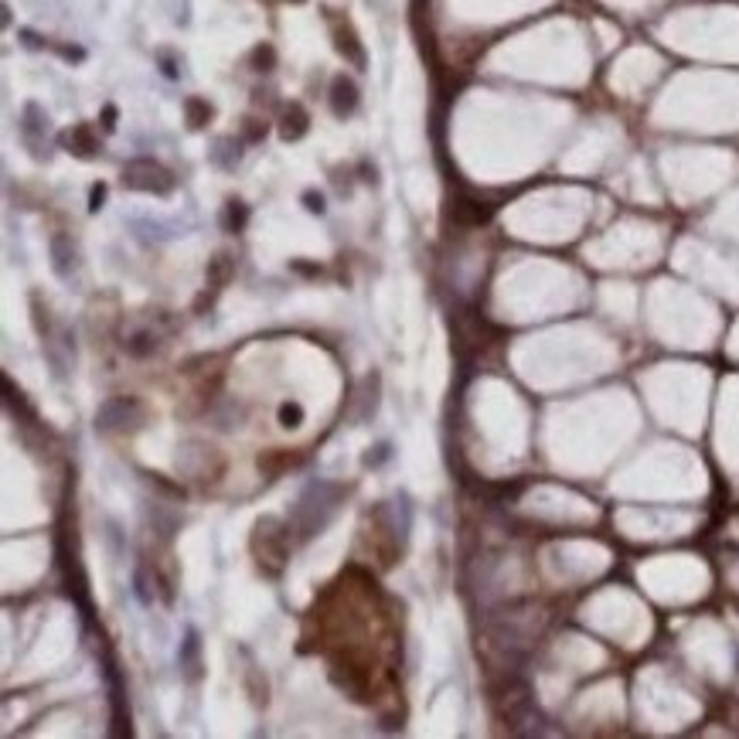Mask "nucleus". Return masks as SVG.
<instances>
[{
	"label": "nucleus",
	"mask_w": 739,
	"mask_h": 739,
	"mask_svg": "<svg viewBox=\"0 0 739 739\" xmlns=\"http://www.w3.org/2000/svg\"><path fill=\"white\" fill-rule=\"evenodd\" d=\"M123 187L147 191V194H167V191H174V174L157 161H133L123 167Z\"/></svg>",
	"instance_id": "nucleus-4"
},
{
	"label": "nucleus",
	"mask_w": 739,
	"mask_h": 739,
	"mask_svg": "<svg viewBox=\"0 0 739 739\" xmlns=\"http://www.w3.org/2000/svg\"><path fill=\"white\" fill-rule=\"evenodd\" d=\"M334 45H338V51L344 58H351L355 65H365V51H362V45H358V38H355L351 27H338L334 31Z\"/></svg>",
	"instance_id": "nucleus-11"
},
{
	"label": "nucleus",
	"mask_w": 739,
	"mask_h": 739,
	"mask_svg": "<svg viewBox=\"0 0 739 739\" xmlns=\"http://www.w3.org/2000/svg\"><path fill=\"white\" fill-rule=\"evenodd\" d=\"M246 215H249V211H246L242 201H228V208H225V225H228L232 232H239V228L246 225Z\"/></svg>",
	"instance_id": "nucleus-15"
},
{
	"label": "nucleus",
	"mask_w": 739,
	"mask_h": 739,
	"mask_svg": "<svg viewBox=\"0 0 739 739\" xmlns=\"http://www.w3.org/2000/svg\"><path fill=\"white\" fill-rule=\"evenodd\" d=\"M232 273H235V263H232L228 253H218V256L208 263V283H211L215 290H222V286L232 279Z\"/></svg>",
	"instance_id": "nucleus-12"
},
{
	"label": "nucleus",
	"mask_w": 739,
	"mask_h": 739,
	"mask_svg": "<svg viewBox=\"0 0 739 739\" xmlns=\"http://www.w3.org/2000/svg\"><path fill=\"white\" fill-rule=\"evenodd\" d=\"M388 454H392V450H388V443L375 447V454H368V457H365V467H378L382 460H388Z\"/></svg>",
	"instance_id": "nucleus-19"
},
{
	"label": "nucleus",
	"mask_w": 739,
	"mask_h": 739,
	"mask_svg": "<svg viewBox=\"0 0 739 739\" xmlns=\"http://www.w3.org/2000/svg\"><path fill=\"white\" fill-rule=\"evenodd\" d=\"M102 198H106V187L95 185V187H93V201H89V208H93V211L99 208V204H102Z\"/></svg>",
	"instance_id": "nucleus-21"
},
{
	"label": "nucleus",
	"mask_w": 739,
	"mask_h": 739,
	"mask_svg": "<svg viewBox=\"0 0 739 739\" xmlns=\"http://www.w3.org/2000/svg\"><path fill=\"white\" fill-rule=\"evenodd\" d=\"M358 86L348 79V75H338L334 82H331V109L338 113V116H351L355 109H358Z\"/></svg>",
	"instance_id": "nucleus-5"
},
{
	"label": "nucleus",
	"mask_w": 739,
	"mask_h": 739,
	"mask_svg": "<svg viewBox=\"0 0 739 739\" xmlns=\"http://www.w3.org/2000/svg\"><path fill=\"white\" fill-rule=\"evenodd\" d=\"M147 419V406L133 395H119V399H109L102 402V409L95 412V430L102 433H133L140 430Z\"/></svg>",
	"instance_id": "nucleus-3"
},
{
	"label": "nucleus",
	"mask_w": 739,
	"mask_h": 739,
	"mask_svg": "<svg viewBox=\"0 0 739 739\" xmlns=\"http://www.w3.org/2000/svg\"><path fill=\"white\" fill-rule=\"evenodd\" d=\"M253 65H256V72H270V69L277 65V51H273L270 45H259V48L253 51Z\"/></svg>",
	"instance_id": "nucleus-16"
},
{
	"label": "nucleus",
	"mask_w": 739,
	"mask_h": 739,
	"mask_svg": "<svg viewBox=\"0 0 739 739\" xmlns=\"http://www.w3.org/2000/svg\"><path fill=\"white\" fill-rule=\"evenodd\" d=\"M185 109H187V126H191V130H201V126L211 119V106H208L204 99H187Z\"/></svg>",
	"instance_id": "nucleus-13"
},
{
	"label": "nucleus",
	"mask_w": 739,
	"mask_h": 739,
	"mask_svg": "<svg viewBox=\"0 0 739 739\" xmlns=\"http://www.w3.org/2000/svg\"><path fill=\"white\" fill-rule=\"evenodd\" d=\"M303 201H307V208H310V211H324V198H320V194L307 191V198H303Z\"/></svg>",
	"instance_id": "nucleus-20"
},
{
	"label": "nucleus",
	"mask_w": 739,
	"mask_h": 739,
	"mask_svg": "<svg viewBox=\"0 0 739 739\" xmlns=\"http://www.w3.org/2000/svg\"><path fill=\"white\" fill-rule=\"evenodd\" d=\"M51 266H55L58 277L72 273V266H75V246H72V239H65V235L51 239Z\"/></svg>",
	"instance_id": "nucleus-10"
},
{
	"label": "nucleus",
	"mask_w": 739,
	"mask_h": 739,
	"mask_svg": "<svg viewBox=\"0 0 739 739\" xmlns=\"http://www.w3.org/2000/svg\"><path fill=\"white\" fill-rule=\"evenodd\" d=\"M157 348H161V334H157V331H147V327L123 338V351H126L130 358H147V355H154Z\"/></svg>",
	"instance_id": "nucleus-7"
},
{
	"label": "nucleus",
	"mask_w": 739,
	"mask_h": 739,
	"mask_svg": "<svg viewBox=\"0 0 739 739\" xmlns=\"http://www.w3.org/2000/svg\"><path fill=\"white\" fill-rule=\"evenodd\" d=\"M341 497H344V487H341V484H334V480H310V484L303 487V494L296 497L293 511H290V528L296 532V539H300V542L314 539V535L334 518Z\"/></svg>",
	"instance_id": "nucleus-1"
},
{
	"label": "nucleus",
	"mask_w": 739,
	"mask_h": 739,
	"mask_svg": "<svg viewBox=\"0 0 739 739\" xmlns=\"http://www.w3.org/2000/svg\"><path fill=\"white\" fill-rule=\"evenodd\" d=\"M266 133V123H256V119H246V140L249 143H256L259 137Z\"/></svg>",
	"instance_id": "nucleus-18"
},
{
	"label": "nucleus",
	"mask_w": 739,
	"mask_h": 739,
	"mask_svg": "<svg viewBox=\"0 0 739 739\" xmlns=\"http://www.w3.org/2000/svg\"><path fill=\"white\" fill-rule=\"evenodd\" d=\"M293 457L290 454H279V450H270V454H263L259 457V470H266V473H279L283 467H290Z\"/></svg>",
	"instance_id": "nucleus-14"
},
{
	"label": "nucleus",
	"mask_w": 739,
	"mask_h": 739,
	"mask_svg": "<svg viewBox=\"0 0 739 739\" xmlns=\"http://www.w3.org/2000/svg\"><path fill=\"white\" fill-rule=\"evenodd\" d=\"M279 419H283V426L286 430H293V426H300V419H303V409L300 406H279Z\"/></svg>",
	"instance_id": "nucleus-17"
},
{
	"label": "nucleus",
	"mask_w": 739,
	"mask_h": 739,
	"mask_svg": "<svg viewBox=\"0 0 739 739\" xmlns=\"http://www.w3.org/2000/svg\"><path fill=\"white\" fill-rule=\"evenodd\" d=\"M290 528V525H286ZM283 528L279 518H263L256 521V532H253V555L259 562L263 572L270 576H279L283 565H286V555H290V532Z\"/></svg>",
	"instance_id": "nucleus-2"
},
{
	"label": "nucleus",
	"mask_w": 739,
	"mask_h": 739,
	"mask_svg": "<svg viewBox=\"0 0 739 739\" xmlns=\"http://www.w3.org/2000/svg\"><path fill=\"white\" fill-rule=\"evenodd\" d=\"M378 385H382V378L371 371V375H365L362 378V385H358V402H362V412H358V419L355 423H365L368 416H375V409H378Z\"/></svg>",
	"instance_id": "nucleus-8"
},
{
	"label": "nucleus",
	"mask_w": 739,
	"mask_h": 739,
	"mask_svg": "<svg viewBox=\"0 0 739 739\" xmlns=\"http://www.w3.org/2000/svg\"><path fill=\"white\" fill-rule=\"evenodd\" d=\"M307 126H310V119H307V113H303V106H286V113H283V119H279V133H283V140H300L303 133H307Z\"/></svg>",
	"instance_id": "nucleus-9"
},
{
	"label": "nucleus",
	"mask_w": 739,
	"mask_h": 739,
	"mask_svg": "<svg viewBox=\"0 0 739 739\" xmlns=\"http://www.w3.org/2000/svg\"><path fill=\"white\" fill-rule=\"evenodd\" d=\"M62 147L72 150V154H79V157H93L95 150H99V140H95L93 126L79 123V126H72L69 133H62Z\"/></svg>",
	"instance_id": "nucleus-6"
}]
</instances>
